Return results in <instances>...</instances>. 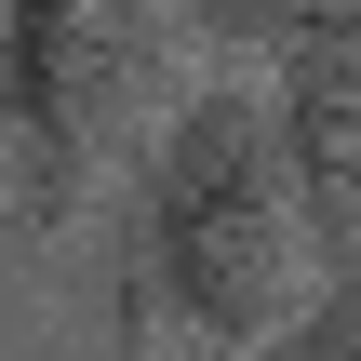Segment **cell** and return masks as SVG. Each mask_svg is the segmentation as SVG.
Returning <instances> with one entry per match:
<instances>
[{"label": "cell", "instance_id": "obj_1", "mask_svg": "<svg viewBox=\"0 0 361 361\" xmlns=\"http://www.w3.org/2000/svg\"><path fill=\"white\" fill-rule=\"evenodd\" d=\"M308 361H361V295L335 308V322H322V335H308Z\"/></svg>", "mask_w": 361, "mask_h": 361}]
</instances>
